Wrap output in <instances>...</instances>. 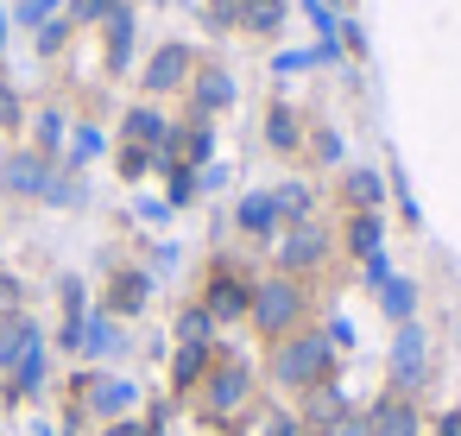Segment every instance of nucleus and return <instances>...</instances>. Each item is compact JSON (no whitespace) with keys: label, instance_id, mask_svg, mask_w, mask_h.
Here are the masks:
<instances>
[{"label":"nucleus","instance_id":"obj_1","mask_svg":"<svg viewBox=\"0 0 461 436\" xmlns=\"http://www.w3.org/2000/svg\"><path fill=\"white\" fill-rule=\"evenodd\" d=\"M322 367H329V341H322V335H291V341L272 354V373H278L285 386H316Z\"/></svg>","mask_w":461,"mask_h":436},{"label":"nucleus","instance_id":"obj_2","mask_svg":"<svg viewBox=\"0 0 461 436\" xmlns=\"http://www.w3.org/2000/svg\"><path fill=\"white\" fill-rule=\"evenodd\" d=\"M297 310H303V297H297V285H291V278H272V285H259V291H253V316H259V329H266V335H285V329L297 322Z\"/></svg>","mask_w":461,"mask_h":436},{"label":"nucleus","instance_id":"obj_3","mask_svg":"<svg viewBox=\"0 0 461 436\" xmlns=\"http://www.w3.org/2000/svg\"><path fill=\"white\" fill-rule=\"evenodd\" d=\"M240 398H247V367L221 360V367L209 373V411H234Z\"/></svg>","mask_w":461,"mask_h":436},{"label":"nucleus","instance_id":"obj_4","mask_svg":"<svg viewBox=\"0 0 461 436\" xmlns=\"http://www.w3.org/2000/svg\"><path fill=\"white\" fill-rule=\"evenodd\" d=\"M184 77H190V51H184V45H165V51L146 64V89H177Z\"/></svg>","mask_w":461,"mask_h":436},{"label":"nucleus","instance_id":"obj_5","mask_svg":"<svg viewBox=\"0 0 461 436\" xmlns=\"http://www.w3.org/2000/svg\"><path fill=\"white\" fill-rule=\"evenodd\" d=\"M26 354H39V329L26 316H14L7 329H0V367H20Z\"/></svg>","mask_w":461,"mask_h":436},{"label":"nucleus","instance_id":"obj_6","mask_svg":"<svg viewBox=\"0 0 461 436\" xmlns=\"http://www.w3.org/2000/svg\"><path fill=\"white\" fill-rule=\"evenodd\" d=\"M253 297H247V285L234 278V272H215V285H209V316H240Z\"/></svg>","mask_w":461,"mask_h":436},{"label":"nucleus","instance_id":"obj_7","mask_svg":"<svg viewBox=\"0 0 461 436\" xmlns=\"http://www.w3.org/2000/svg\"><path fill=\"white\" fill-rule=\"evenodd\" d=\"M417 373H423V335L404 329L398 348H392V379H398V386H417Z\"/></svg>","mask_w":461,"mask_h":436},{"label":"nucleus","instance_id":"obj_8","mask_svg":"<svg viewBox=\"0 0 461 436\" xmlns=\"http://www.w3.org/2000/svg\"><path fill=\"white\" fill-rule=\"evenodd\" d=\"M127 140H133V146H158V159H171V140H165V121H158L152 108H133V114H127Z\"/></svg>","mask_w":461,"mask_h":436},{"label":"nucleus","instance_id":"obj_9","mask_svg":"<svg viewBox=\"0 0 461 436\" xmlns=\"http://www.w3.org/2000/svg\"><path fill=\"white\" fill-rule=\"evenodd\" d=\"M7 184H14L20 196H45L51 171H45V159H32V152H26V159H14V165H7Z\"/></svg>","mask_w":461,"mask_h":436},{"label":"nucleus","instance_id":"obj_10","mask_svg":"<svg viewBox=\"0 0 461 436\" xmlns=\"http://www.w3.org/2000/svg\"><path fill=\"white\" fill-rule=\"evenodd\" d=\"M291 272H303V266H316L322 259V234L316 228H291V241H285V253H278Z\"/></svg>","mask_w":461,"mask_h":436},{"label":"nucleus","instance_id":"obj_11","mask_svg":"<svg viewBox=\"0 0 461 436\" xmlns=\"http://www.w3.org/2000/svg\"><path fill=\"white\" fill-rule=\"evenodd\" d=\"M285 20V0H240V26L247 32H278Z\"/></svg>","mask_w":461,"mask_h":436},{"label":"nucleus","instance_id":"obj_12","mask_svg":"<svg viewBox=\"0 0 461 436\" xmlns=\"http://www.w3.org/2000/svg\"><path fill=\"white\" fill-rule=\"evenodd\" d=\"M127 58H133V20H127V14H114V20H108V64H114V70H127Z\"/></svg>","mask_w":461,"mask_h":436},{"label":"nucleus","instance_id":"obj_13","mask_svg":"<svg viewBox=\"0 0 461 436\" xmlns=\"http://www.w3.org/2000/svg\"><path fill=\"white\" fill-rule=\"evenodd\" d=\"M272 222H278V203H272V196H247V203H240V228H247V234H266Z\"/></svg>","mask_w":461,"mask_h":436},{"label":"nucleus","instance_id":"obj_14","mask_svg":"<svg viewBox=\"0 0 461 436\" xmlns=\"http://www.w3.org/2000/svg\"><path fill=\"white\" fill-rule=\"evenodd\" d=\"M89 398H95V411H127V404H133V386H127V379H95Z\"/></svg>","mask_w":461,"mask_h":436},{"label":"nucleus","instance_id":"obj_15","mask_svg":"<svg viewBox=\"0 0 461 436\" xmlns=\"http://www.w3.org/2000/svg\"><path fill=\"white\" fill-rule=\"evenodd\" d=\"M373 436H417V423H411L404 404H379L373 411Z\"/></svg>","mask_w":461,"mask_h":436},{"label":"nucleus","instance_id":"obj_16","mask_svg":"<svg viewBox=\"0 0 461 436\" xmlns=\"http://www.w3.org/2000/svg\"><path fill=\"white\" fill-rule=\"evenodd\" d=\"M203 367H209L203 341H184V354H177V386H196V379H203Z\"/></svg>","mask_w":461,"mask_h":436},{"label":"nucleus","instance_id":"obj_17","mask_svg":"<svg viewBox=\"0 0 461 436\" xmlns=\"http://www.w3.org/2000/svg\"><path fill=\"white\" fill-rule=\"evenodd\" d=\"M228 95H234V83H228L221 70H203V89H196V102H203V108H221Z\"/></svg>","mask_w":461,"mask_h":436},{"label":"nucleus","instance_id":"obj_18","mask_svg":"<svg viewBox=\"0 0 461 436\" xmlns=\"http://www.w3.org/2000/svg\"><path fill=\"white\" fill-rule=\"evenodd\" d=\"M266 133H272V146H278V152H291V146H297V121H291L285 108H272V121H266Z\"/></svg>","mask_w":461,"mask_h":436},{"label":"nucleus","instance_id":"obj_19","mask_svg":"<svg viewBox=\"0 0 461 436\" xmlns=\"http://www.w3.org/2000/svg\"><path fill=\"white\" fill-rule=\"evenodd\" d=\"M348 241H354V253H366V259H373V253H379V222H373V215H360V222L348 228Z\"/></svg>","mask_w":461,"mask_h":436},{"label":"nucleus","instance_id":"obj_20","mask_svg":"<svg viewBox=\"0 0 461 436\" xmlns=\"http://www.w3.org/2000/svg\"><path fill=\"white\" fill-rule=\"evenodd\" d=\"M140 304H146V278H140V272H127V278L114 285V310H140Z\"/></svg>","mask_w":461,"mask_h":436},{"label":"nucleus","instance_id":"obj_21","mask_svg":"<svg viewBox=\"0 0 461 436\" xmlns=\"http://www.w3.org/2000/svg\"><path fill=\"white\" fill-rule=\"evenodd\" d=\"M379 304H385L392 316H411V285H404V278H385V285H379Z\"/></svg>","mask_w":461,"mask_h":436},{"label":"nucleus","instance_id":"obj_22","mask_svg":"<svg viewBox=\"0 0 461 436\" xmlns=\"http://www.w3.org/2000/svg\"><path fill=\"white\" fill-rule=\"evenodd\" d=\"M83 348H89V354H108V348H114V322H102V316H95V322L83 329Z\"/></svg>","mask_w":461,"mask_h":436},{"label":"nucleus","instance_id":"obj_23","mask_svg":"<svg viewBox=\"0 0 461 436\" xmlns=\"http://www.w3.org/2000/svg\"><path fill=\"white\" fill-rule=\"evenodd\" d=\"M322 436H373V417H354V411H341Z\"/></svg>","mask_w":461,"mask_h":436},{"label":"nucleus","instance_id":"obj_24","mask_svg":"<svg viewBox=\"0 0 461 436\" xmlns=\"http://www.w3.org/2000/svg\"><path fill=\"white\" fill-rule=\"evenodd\" d=\"M348 196H354V203H379V177H373V171H354V177H348Z\"/></svg>","mask_w":461,"mask_h":436},{"label":"nucleus","instance_id":"obj_25","mask_svg":"<svg viewBox=\"0 0 461 436\" xmlns=\"http://www.w3.org/2000/svg\"><path fill=\"white\" fill-rule=\"evenodd\" d=\"M95 152H102V133H95V127H83V133H77V146H70V159H95Z\"/></svg>","mask_w":461,"mask_h":436},{"label":"nucleus","instance_id":"obj_26","mask_svg":"<svg viewBox=\"0 0 461 436\" xmlns=\"http://www.w3.org/2000/svg\"><path fill=\"white\" fill-rule=\"evenodd\" d=\"M272 203H278V215H303V209H310V196H303V190H278Z\"/></svg>","mask_w":461,"mask_h":436},{"label":"nucleus","instance_id":"obj_27","mask_svg":"<svg viewBox=\"0 0 461 436\" xmlns=\"http://www.w3.org/2000/svg\"><path fill=\"white\" fill-rule=\"evenodd\" d=\"M184 341H209V310H190L184 316Z\"/></svg>","mask_w":461,"mask_h":436},{"label":"nucleus","instance_id":"obj_28","mask_svg":"<svg viewBox=\"0 0 461 436\" xmlns=\"http://www.w3.org/2000/svg\"><path fill=\"white\" fill-rule=\"evenodd\" d=\"M51 7H58V0H20V20H26V26H45Z\"/></svg>","mask_w":461,"mask_h":436},{"label":"nucleus","instance_id":"obj_29","mask_svg":"<svg viewBox=\"0 0 461 436\" xmlns=\"http://www.w3.org/2000/svg\"><path fill=\"white\" fill-rule=\"evenodd\" d=\"M184 159H209V133H203V127L184 133Z\"/></svg>","mask_w":461,"mask_h":436},{"label":"nucleus","instance_id":"obj_30","mask_svg":"<svg viewBox=\"0 0 461 436\" xmlns=\"http://www.w3.org/2000/svg\"><path fill=\"white\" fill-rule=\"evenodd\" d=\"M39 140H45V152H51V146L64 140V121H58V114H45V121H39Z\"/></svg>","mask_w":461,"mask_h":436},{"label":"nucleus","instance_id":"obj_31","mask_svg":"<svg viewBox=\"0 0 461 436\" xmlns=\"http://www.w3.org/2000/svg\"><path fill=\"white\" fill-rule=\"evenodd\" d=\"M303 7H310V20H316V32H335V14L322 7V0H303Z\"/></svg>","mask_w":461,"mask_h":436},{"label":"nucleus","instance_id":"obj_32","mask_svg":"<svg viewBox=\"0 0 461 436\" xmlns=\"http://www.w3.org/2000/svg\"><path fill=\"white\" fill-rule=\"evenodd\" d=\"M14 121H20V102H14L7 89H0V127H14Z\"/></svg>","mask_w":461,"mask_h":436},{"label":"nucleus","instance_id":"obj_33","mask_svg":"<svg viewBox=\"0 0 461 436\" xmlns=\"http://www.w3.org/2000/svg\"><path fill=\"white\" fill-rule=\"evenodd\" d=\"M266 436H297V423H291V417H272V423H266Z\"/></svg>","mask_w":461,"mask_h":436},{"label":"nucleus","instance_id":"obj_34","mask_svg":"<svg viewBox=\"0 0 461 436\" xmlns=\"http://www.w3.org/2000/svg\"><path fill=\"white\" fill-rule=\"evenodd\" d=\"M108 436H152V430H140V423H114Z\"/></svg>","mask_w":461,"mask_h":436},{"label":"nucleus","instance_id":"obj_35","mask_svg":"<svg viewBox=\"0 0 461 436\" xmlns=\"http://www.w3.org/2000/svg\"><path fill=\"white\" fill-rule=\"evenodd\" d=\"M442 436H461V411H455V417H448V423H442Z\"/></svg>","mask_w":461,"mask_h":436},{"label":"nucleus","instance_id":"obj_36","mask_svg":"<svg viewBox=\"0 0 461 436\" xmlns=\"http://www.w3.org/2000/svg\"><path fill=\"white\" fill-rule=\"evenodd\" d=\"M0 39H7V14H0Z\"/></svg>","mask_w":461,"mask_h":436}]
</instances>
